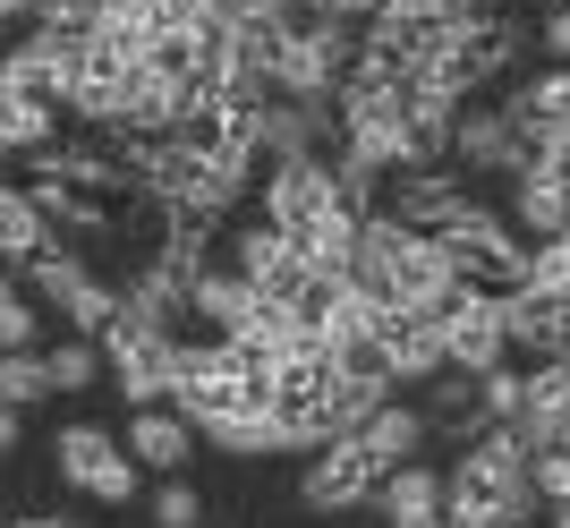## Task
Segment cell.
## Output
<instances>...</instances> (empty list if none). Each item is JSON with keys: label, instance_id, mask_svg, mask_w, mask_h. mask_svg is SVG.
I'll use <instances>...</instances> for the list:
<instances>
[{"label": "cell", "instance_id": "obj_18", "mask_svg": "<svg viewBox=\"0 0 570 528\" xmlns=\"http://www.w3.org/2000/svg\"><path fill=\"white\" fill-rule=\"evenodd\" d=\"M357 443H366V460H375V469H401V460H417V452H426L434 434H426V409L392 392V401H383L375 418L357 427Z\"/></svg>", "mask_w": 570, "mask_h": 528}, {"label": "cell", "instance_id": "obj_20", "mask_svg": "<svg viewBox=\"0 0 570 528\" xmlns=\"http://www.w3.org/2000/svg\"><path fill=\"white\" fill-rule=\"evenodd\" d=\"M469 60H476L485 86H502V77L528 60V26L511 18V9H476V18H469Z\"/></svg>", "mask_w": 570, "mask_h": 528}, {"label": "cell", "instance_id": "obj_3", "mask_svg": "<svg viewBox=\"0 0 570 528\" xmlns=\"http://www.w3.org/2000/svg\"><path fill=\"white\" fill-rule=\"evenodd\" d=\"M51 469H60V486H77L86 503H145V469L128 452H119V427H102V418H69V427L51 434Z\"/></svg>", "mask_w": 570, "mask_h": 528}, {"label": "cell", "instance_id": "obj_35", "mask_svg": "<svg viewBox=\"0 0 570 528\" xmlns=\"http://www.w3.org/2000/svg\"><path fill=\"white\" fill-rule=\"evenodd\" d=\"M469 9H520V0H469Z\"/></svg>", "mask_w": 570, "mask_h": 528}, {"label": "cell", "instance_id": "obj_15", "mask_svg": "<svg viewBox=\"0 0 570 528\" xmlns=\"http://www.w3.org/2000/svg\"><path fill=\"white\" fill-rule=\"evenodd\" d=\"M247 315H256V290L238 282L230 264H205V273L188 282V333H214V341H230L238 324H247Z\"/></svg>", "mask_w": 570, "mask_h": 528}, {"label": "cell", "instance_id": "obj_30", "mask_svg": "<svg viewBox=\"0 0 570 528\" xmlns=\"http://www.w3.org/2000/svg\"><path fill=\"white\" fill-rule=\"evenodd\" d=\"M528 163L553 170V179H570V128H537V137H528Z\"/></svg>", "mask_w": 570, "mask_h": 528}, {"label": "cell", "instance_id": "obj_10", "mask_svg": "<svg viewBox=\"0 0 570 528\" xmlns=\"http://www.w3.org/2000/svg\"><path fill=\"white\" fill-rule=\"evenodd\" d=\"M119 452L137 460L145 478H179L196 460V427L179 418L170 401H154V409H128V427H119Z\"/></svg>", "mask_w": 570, "mask_h": 528}, {"label": "cell", "instance_id": "obj_22", "mask_svg": "<svg viewBox=\"0 0 570 528\" xmlns=\"http://www.w3.org/2000/svg\"><path fill=\"white\" fill-rule=\"evenodd\" d=\"M214 452L230 460H273L282 452V427H273V409H230V418H214V427H196Z\"/></svg>", "mask_w": 570, "mask_h": 528}, {"label": "cell", "instance_id": "obj_21", "mask_svg": "<svg viewBox=\"0 0 570 528\" xmlns=\"http://www.w3.org/2000/svg\"><path fill=\"white\" fill-rule=\"evenodd\" d=\"M51 137H60V102H43V95H26V86L0 77V154H43Z\"/></svg>", "mask_w": 570, "mask_h": 528}, {"label": "cell", "instance_id": "obj_13", "mask_svg": "<svg viewBox=\"0 0 570 528\" xmlns=\"http://www.w3.org/2000/svg\"><path fill=\"white\" fill-rule=\"evenodd\" d=\"M35 163V179H69V188H86V196H128V170H119V154L111 145H69V137H51L43 154H26Z\"/></svg>", "mask_w": 570, "mask_h": 528}, {"label": "cell", "instance_id": "obj_12", "mask_svg": "<svg viewBox=\"0 0 570 528\" xmlns=\"http://www.w3.org/2000/svg\"><path fill=\"white\" fill-rule=\"evenodd\" d=\"M26 196H35V214L51 222V239H111L119 222H111V196H86V188H69V179H26Z\"/></svg>", "mask_w": 570, "mask_h": 528}, {"label": "cell", "instance_id": "obj_26", "mask_svg": "<svg viewBox=\"0 0 570 528\" xmlns=\"http://www.w3.org/2000/svg\"><path fill=\"white\" fill-rule=\"evenodd\" d=\"M43 299H35V290H0V350H43Z\"/></svg>", "mask_w": 570, "mask_h": 528}, {"label": "cell", "instance_id": "obj_27", "mask_svg": "<svg viewBox=\"0 0 570 528\" xmlns=\"http://www.w3.org/2000/svg\"><path fill=\"white\" fill-rule=\"evenodd\" d=\"M145 511H154V528H205V495L188 486V469H179V478H154Z\"/></svg>", "mask_w": 570, "mask_h": 528}, {"label": "cell", "instance_id": "obj_8", "mask_svg": "<svg viewBox=\"0 0 570 528\" xmlns=\"http://www.w3.org/2000/svg\"><path fill=\"white\" fill-rule=\"evenodd\" d=\"M443 359L469 366V375H485V366L511 359V333H502V290H460L452 307H443Z\"/></svg>", "mask_w": 570, "mask_h": 528}, {"label": "cell", "instance_id": "obj_28", "mask_svg": "<svg viewBox=\"0 0 570 528\" xmlns=\"http://www.w3.org/2000/svg\"><path fill=\"white\" fill-rule=\"evenodd\" d=\"M520 392H528V375L511 359L485 366V375H476V409H485V427H511V418H520Z\"/></svg>", "mask_w": 570, "mask_h": 528}, {"label": "cell", "instance_id": "obj_32", "mask_svg": "<svg viewBox=\"0 0 570 528\" xmlns=\"http://www.w3.org/2000/svg\"><path fill=\"white\" fill-rule=\"evenodd\" d=\"M18 443H26V409H0V460L18 452Z\"/></svg>", "mask_w": 570, "mask_h": 528}, {"label": "cell", "instance_id": "obj_2", "mask_svg": "<svg viewBox=\"0 0 570 528\" xmlns=\"http://www.w3.org/2000/svg\"><path fill=\"white\" fill-rule=\"evenodd\" d=\"M18 282L43 299V315H60V324H69V333H86V341L119 315V282H102L95 264H86V247H69V239L35 247V256L18 264Z\"/></svg>", "mask_w": 570, "mask_h": 528}, {"label": "cell", "instance_id": "obj_19", "mask_svg": "<svg viewBox=\"0 0 570 528\" xmlns=\"http://www.w3.org/2000/svg\"><path fill=\"white\" fill-rule=\"evenodd\" d=\"M426 434H443V443H469L476 427H485V409H476V375L469 366H443V375H426Z\"/></svg>", "mask_w": 570, "mask_h": 528}, {"label": "cell", "instance_id": "obj_17", "mask_svg": "<svg viewBox=\"0 0 570 528\" xmlns=\"http://www.w3.org/2000/svg\"><path fill=\"white\" fill-rule=\"evenodd\" d=\"M502 214H511L520 239H553L570 222V179H553V170H537V163L511 170V205H502Z\"/></svg>", "mask_w": 570, "mask_h": 528}, {"label": "cell", "instance_id": "obj_4", "mask_svg": "<svg viewBox=\"0 0 570 528\" xmlns=\"http://www.w3.org/2000/svg\"><path fill=\"white\" fill-rule=\"evenodd\" d=\"M434 239L452 247L460 282H476V290H520V273H528V239L511 231V214L476 205V196H460V214L443 222Z\"/></svg>", "mask_w": 570, "mask_h": 528}, {"label": "cell", "instance_id": "obj_11", "mask_svg": "<svg viewBox=\"0 0 570 528\" xmlns=\"http://www.w3.org/2000/svg\"><path fill=\"white\" fill-rule=\"evenodd\" d=\"M375 511H383V528H443V469H434L426 452L401 460V469H383Z\"/></svg>", "mask_w": 570, "mask_h": 528}, {"label": "cell", "instance_id": "obj_14", "mask_svg": "<svg viewBox=\"0 0 570 528\" xmlns=\"http://www.w3.org/2000/svg\"><path fill=\"white\" fill-rule=\"evenodd\" d=\"M383 366H392V384H426V375H443V315H383Z\"/></svg>", "mask_w": 570, "mask_h": 528}, {"label": "cell", "instance_id": "obj_6", "mask_svg": "<svg viewBox=\"0 0 570 528\" xmlns=\"http://www.w3.org/2000/svg\"><path fill=\"white\" fill-rule=\"evenodd\" d=\"M375 460H366V443H357V434H333V443H315L307 452V469H298V503L307 511H324V520H333V511H366L375 503Z\"/></svg>", "mask_w": 570, "mask_h": 528}, {"label": "cell", "instance_id": "obj_31", "mask_svg": "<svg viewBox=\"0 0 570 528\" xmlns=\"http://www.w3.org/2000/svg\"><path fill=\"white\" fill-rule=\"evenodd\" d=\"M528 43H537V60H570V0L537 18V35H528Z\"/></svg>", "mask_w": 570, "mask_h": 528}, {"label": "cell", "instance_id": "obj_24", "mask_svg": "<svg viewBox=\"0 0 570 528\" xmlns=\"http://www.w3.org/2000/svg\"><path fill=\"white\" fill-rule=\"evenodd\" d=\"M43 375H51V401L60 392H95L102 384V341H86V333L43 341Z\"/></svg>", "mask_w": 570, "mask_h": 528}, {"label": "cell", "instance_id": "obj_1", "mask_svg": "<svg viewBox=\"0 0 570 528\" xmlns=\"http://www.w3.org/2000/svg\"><path fill=\"white\" fill-rule=\"evenodd\" d=\"M341 282L357 299H375L383 315H443L460 299V264L452 247L434 239V231H409L392 214H357V239H350V264H341Z\"/></svg>", "mask_w": 570, "mask_h": 528}, {"label": "cell", "instance_id": "obj_23", "mask_svg": "<svg viewBox=\"0 0 570 528\" xmlns=\"http://www.w3.org/2000/svg\"><path fill=\"white\" fill-rule=\"evenodd\" d=\"M222 264H230L247 290H264V282L289 264V239L273 231V222H238V231H230V256H222Z\"/></svg>", "mask_w": 570, "mask_h": 528}, {"label": "cell", "instance_id": "obj_36", "mask_svg": "<svg viewBox=\"0 0 570 528\" xmlns=\"http://www.w3.org/2000/svg\"><path fill=\"white\" fill-rule=\"evenodd\" d=\"M0 290H18V264H0Z\"/></svg>", "mask_w": 570, "mask_h": 528}, {"label": "cell", "instance_id": "obj_9", "mask_svg": "<svg viewBox=\"0 0 570 528\" xmlns=\"http://www.w3.org/2000/svg\"><path fill=\"white\" fill-rule=\"evenodd\" d=\"M460 196H469V179H460L452 163H426V170H383V205H375V214L409 222V231H443V222L460 214Z\"/></svg>", "mask_w": 570, "mask_h": 528}, {"label": "cell", "instance_id": "obj_37", "mask_svg": "<svg viewBox=\"0 0 570 528\" xmlns=\"http://www.w3.org/2000/svg\"><path fill=\"white\" fill-rule=\"evenodd\" d=\"M460 9H469V0H460Z\"/></svg>", "mask_w": 570, "mask_h": 528}, {"label": "cell", "instance_id": "obj_29", "mask_svg": "<svg viewBox=\"0 0 570 528\" xmlns=\"http://www.w3.org/2000/svg\"><path fill=\"white\" fill-rule=\"evenodd\" d=\"M528 486H537L546 511H562L570 503V452H528Z\"/></svg>", "mask_w": 570, "mask_h": 528}, {"label": "cell", "instance_id": "obj_25", "mask_svg": "<svg viewBox=\"0 0 570 528\" xmlns=\"http://www.w3.org/2000/svg\"><path fill=\"white\" fill-rule=\"evenodd\" d=\"M35 247H51V222L35 214V196L0 179V264H26Z\"/></svg>", "mask_w": 570, "mask_h": 528}, {"label": "cell", "instance_id": "obj_5", "mask_svg": "<svg viewBox=\"0 0 570 528\" xmlns=\"http://www.w3.org/2000/svg\"><path fill=\"white\" fill-rule=\"evenodd\" d=\"M102 375H111V392L128 409H154L170 401V366H179V333H145V324H128V315H111L102 324Z\"/></svg>", "mask_w": 570, "mask_h": 528}, {"label": "cell", "instance_id": "obj_34", "mask_svg": "<svg viewBox=\"0 0 570 528\" xmlns=\"http://www.w3.org/2000/svg\"><path fill=\"white\" fill-rule=\"evenodd\" d=\"M546 528H570V503H562V511H546Z\"/></svg>", "mask_w": 570, "mask_h": 528}, {"label": "cell", "instance_id": "obj_7", "mask_svg": "<svg viewBox=\"0 0 570 528\" xmlns=\"http://www.w3.org/2000/svg\"><path fill=\"white\" fill-rule=\"evenodd\" d=\"M452 170H460V179H511V170H528V137L502 120V102H460Z\"/></svg>", "mask_w": 570, "mask_h": 528}, {"label": "cell", "instance_id": "obj_33", "mask_svg": "<svg viewBox=\"0 0 570 528\" xmlns=\"http://www.w3.org/2000/svg\"><path fill=\"white\" fill-rule=\"evenodd\" d=\"M0 528H86V520H69V511H35V520H0Z\"/></svg>", "mask_w": 570, "mask_h": 528}, {"label": "cell", "instance_id": "obj_16", "mask_svg": "<svg viewBox=\"0 0 570 528\" xmlns=\"http://www.w3.org/2000/svg\"><path fill=\"white\" fill-rule=\"evenodd\" d=\"M502 120L520 128V137H537V128H570V60H546L537 77L502 86Z\"/></svg>", "mask_w": 570, "mask_h": 528}]
</instances>
